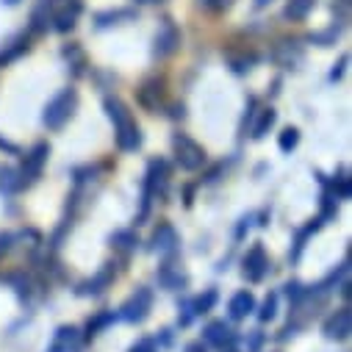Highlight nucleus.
Masks as SVG:
<instances>
[{
	"instance_id": "nucleus-1",
	"label": "nucleus",
	"mask_w": 352,
	"mask_h": 352,
	"mask_svg": "<svg viewBox=\"0 0 352 352\" xmlns=\"http://www.w3.org/2000/svg\"><path fill=\"white\" fill-rule=\"evenodd\" d=\"M103 109L109 114V120L114 122V133H117V147L122 153H136L142 147V128L136 125L133 114L128 111V106L120 98H106Z\"/></svg>"
},
{
	"instance_id": "nucleus-23",
	"label": "nucleus",
	"mask_w": 352,
	"mask_h": 352,
	"mask_svg": "<svg viewBox=\"0 0 352 352\" xmlns=\"http://www.w3.org/2000/svg\"><path fill=\"white\" fill-rule=\"evenodd\" d=\"M14 192H20V169L0 166V195H14Z\"/></svg>"
},
{
	"instance_id": "nucleus-14",
	"label": "nucleus",
	"mask_w": 352,
	"mask_h": 352,
	"mask_svg": "<svg viewBox=\"0 0 352 352\" xmlns=\"http://www.w3.org/2000/svg\"><path fill=\"white\" fill-rule=\"evenodd\" d=\"M158 283H161L166 292H184L186 283H189V278H186V272H184L175 261H166L164 267L158 270Z\"/></svg>"
},
{
	"instance_id": "nucleus-13",
	"label": "nucleus",
	"mask_w": 352,
	"mask_h": 352,
	"mask_svg": "<svg viewBox=\"0 0 352 352\" xmlns=\"http://www.w3.org/2000/svg\"><path fill=\"white\" fill-rule=\"evenodd\" d=\"M139 103L147 109V111H158L161 106H164V80H158V78H150V80H144L142 86H139Z\"/></svg>"
},
{
	"instance_id": "nucleus-5",
	"label": "nucleus",
	"mask_w": 352,
	"mask_h": 352,
	"mask_svg": "<svg viewBox=\"0 0 352 352\" xmlns=\"http://www.w3.org/2000/svg\"><path fill=\"white\" fill-rule=\"evenodd\" d=\"M181 50V31L169 17H164L158 23V31H155V39H153V56L155 58H169Z\"/></svg>"
},
{
	"instance_id": "nucleus-4",
	"label": "nucleus",
	"mask_w": 352,
	"mask_h": 352,
	"mask_svg": "<svg viewBox=\"0 0 352 352\" xmlns=\"http://www.w3.org/2000/svg\"><path fill=\"white\" fill-rule=\"evenodd\" d=\"M172 153H175V161H178L184 169H189V172L200 169L208 161L206 147L200 142H195L189 133H175L172 136Z\"/></svg>"
},
{
	"instance_id": "nucleus-34",
	"label": "nucleus",
	"mask_w": 352,
	"mask_h": 352,
	"mask_svg": "<svg viewBox=\"0 0 352 352\" xmlns=\"http://www.w3.org/2000/svg\"><path fill=\"white\" fill-rule=\"evenodd\" d=\"M61 53H64V58H67L69 64H75V72H80V67L86 64V58H83L80 47H78V45H67V47H64Z\"/></svg>"
},
{
	"instance_id": "nucleus-3",
	"label": "nucleus",
	"mask_w": 352,
	"mask_h": 352,
	"mask_svg": "<svg viewBox=\"0 0 352 352\" xmlns=\"http://www.w3.org/2000/svg\"><path fill=\"white\" fill-rule=\"evenodd\" d=\"M75 109H78V92L72 89V86H67V89H61L58 95H53V98L47 100V106H45V111H42L45 128H50V131L64 128V125L69 122V117L75 114Z\"/></svg>"
},
{
	"instance_id": "nucleus-16",
	"label": "nucleus",
	"mask_w": 352,
	"mask_h": 352,
	"mask_svg": "<svg viewBox=\"0 0 352 352\" xmlns=\"http://www.w3.org/2000/svg\"><path fill=\"white\" fill-rule=\"evenodd\" d=\"M78 344V330L69 327V324H61L47 346V352H72V346Z\"/></svg>"
},
{
	"instance_id": "nucleus-39",
	"label": "nucleus",
	"mask_w": 352,
	"mask_h": 352,
	"mask_svg": "<svg viewBox=\"0 0 352 352\" xmlns=\"http://www.w3.org/2000/svg\"><path fill=\"white\" fill-rule=\"evenodd\" d=\"M0 150L9 153V155H20V147H17V144H12V142H6V139H0Z\"/></svg>"
},
{
	"instance_id": "nucleus-40",
	"label": "nucleus",
	"mask_w": 352,
	"mask_h": 352,
	"mask_svg": "<svg viewBox=\"0 0 352 352\" xmlns=\"http://www.w3.org/2000/svg\"><path fill=\"white\" fill-rule=\"evenodd\" d=\"M258 346H261V333L255 330V336H252V341H250V352H258Z\"/></svg>"
},
{
	"instance_id": "nucleus-20",
	"label": "nucleus",
	"mask_w": 352,
	"mask_h": 352,
	"mask_svg": "<svg viewBox=\"0 0 352 352\" xmlns=\"http://www.w3.org/2000/svg\"><path fill=\"white\" fill-rule=\"evenodd\" d=\"M275 122H278V111L275 109H263V111H258V120L252 122V128H250V133H252V139H263L272 128H275Z\"/></svg>"
},
{
	"instance_id": "nucleus-33",
	"label": "nucleus",
	"mask_w": 352,
	"mask_h": 352,
	"mask_svg": "<svg viewBox=\"0 0 352 352\" xmlns=\"http://www.w3.org/2000/svg\"><path fill=\"white\" fill-rule=\"evenodd\" d=\"M278 144H280V150H283V153H292V150L300 144V131H297V128H286V131L280 133Z\"/></svg>"
},
{
	"instance_id": "nucleus-24",
	"label": "nucleus",
	"mask_w": 352,
	"mask_h": 352,
	"mask_svg": "<svg viewBox=\"0 0 352 352\" xmlns=\"http://www.w3.org/2000/svg\"><path fill=\"white\" fill-rule=\"evenodd\" d=\"M122 20H133V12L131 9H117V12H100V14H95V25L98 28L120 25Z\"/></svg>"
},
{
	"instance_id": "nucleus-43",
	"label": "nucleus",
	"mask_w": 352,
	"mask_h": 352,
	"mask_svg": "<svg viewBox=\"0 0 352 352\" xmlns=\"http://www.w3.org/2000/svg\"><path fill=\"white\" fill-rule=\"evenodd\" d=\"M136 3H164V0H136Z\"/></svg>"
},
{
	"instance_id": "nucleus-19",
	"label": "nucleus",
	"mask_w": 352,
	"mask_h": 352,
	"mask_svg": "<svg viewBox=\"0 0 352 352\" xmlns=\"http://www.w3.org/2000/svg\"><path fill=\"white\" fill-rule=\"evenodd\" d=\"M203 338H206V344H211V346H225V344L233 341V333H230V327H228L225 322H211V324L203 330Z\"/></svg>"
},
{
	"instance_id": "nucleus-18",
	"label": "nucleus",
	"mask_w": 352,
	"mask_h": 352,
	"mask_svg": "<svg viewBox=\"0 0 352 352\" xmlns=\"http://www.w3.org/2000/svg\"><path fill=\"white\" fill-rule=\"evenodd\" d=\"M272 58H275L278 64H283V67H294V64L302 61V50H300L294 42H278Z\"/></svg>"
},
{
	"instance_id": "nucleus-38",
	"label": "nucleus",
	"mask_w": 352,
	"mask_h": 352,
	"mask_svg": "<svg viewBox=\"0 0 352 352\" xmlns=\"http://www.w3.org/2000/svg\"><path fill=\"white\" fill-rule=\"evenodd\" d=\"M14 244V233H0V258H3Z\"/></svg>"
},
{
	"instance_id": "nucleus-31",
	"label": "nucleus",
	"mask_w": 352,
	"mask_h": 352,
	"mask_svg": "<svg viewBox=\"0 0 352 352\" xmlns=\"http://www.w3.org/2000/svg\"><path fill=\"white\" fill-rule=\"evenodd\" d=\"M275 314H278V294H270L267 300L261 302L258 319H261V322H272V319H275Z\"/></svg>"
},
{
	"instance_id": "nucleus-37",
	"label": "nucleus",
	"mask_w": 352,
	"mask_h": 352,
	"mask_svg": "<svg viewBox=\"0 0 352 352\" xmlns=\"http://www.w3.org/2000/svg\"><path fill=\"white\" fill-rule=\"evenodd\" d=\"M128 352H155V341H153V338H142V341H136Z\"/></svg>"
},
{
	"instance_id": "nucleus-15",
	"label": "nucleus",
	"mask_w": 352,
	"mask_h": 352,
	"mask_svg": "<svg viewBox=\"0 0 352 352\" xmlns=\"http://www.w3.org/2000/svg\"><path fill=\"white\" fill-rule=\"evenodd\" d=\"M228 311H230V319L233 322H241V319H247L255 311V297L250 292H239V294H233Z\"/></svg>"
},
{
	"instance_id": "nucleus-25",
	"label": "nucleus",
	"mask_w": 352,
	"mask_h": 352,
	"mask_svg": "<svg viewBox=\"0 0 352 352\" xmlns=\"http://www.w3.org/2000/svg\"><path fill=\"white\" fill-rule=\"evenodd\" d=\"M324 222L322 219H314L311 225H305L300 233H297V239H294V250H292V261H300V255H302V247H305V241H308V236L311 233H316L319 228H322Z\"/></svg>"
},
{
	"instance_id": "nucleus-12",
	"label": "nucleus",
	"mask_w": 352,
	"mask_h": 352,
	"mask_svg": "<svg viewBox=\"0 0 352 352\" xmlns=\"http://www.w3.org/2000/svg\"><path fill=\"white\" fill-rule=\"evenodd\" d=\"M111 280H114V263H103V270L92 280H83L78 286V294L80 297H98V294H103L111 286Z\"/></svg>"
},
{
	"instance_id": "nucleus-45",
	"label": "nucleus",
	"mask_w": 352,
	"mask_h": 352,
	"mask_svg": "<svg viewBox=\"0 0 352 352\" xmlns=\"http://www.w3.org/2000/svg\"><path fill=\"white\" fill-rule=\"evenodd\" d=\"M228 352H233V349H228Z\"/></svg>"
},
{
	"instance_id": "nucleus-28",
	"label": "nucleus",
	"mask_w": 352,
	"mask_h": 352,
	"mask_svg": "<svg viewBox=\"0 0 352 352\" xmlns=\"http://www.w3.org/2000/svg\"><path fill=\"white\" fill-rule=\"evenodd\" d=\"M114 322V311H103V314H98L89 324H86V338H95L100 330H106L109 324Z\"/></svg>"
},
{
	"instance_id": "nucleus-6",
	"label": "nucleus",
	"mask_w": 352,
	"mask_h": 352,
	"mask_svg": "<svg viewBox=\"0 0 352 352\" xmlns=\"http://www.w3.org/2000/svg\"><path fill=\"white\" fill-rule=\"evenodd\" d=\"M150 308H153V292L142 286V289H136V292L125 300V305L120 308V316H122L125 322H131V324H139V322L147 319Z\"/></svg>"
},
{
	"instance_id": "nucleus-27",
	"label": "nucleus",
	"mask_w": 352,
	"mask_h": 352,
	"mask_svg": "<svg viewBox=\"0 0 352 352\" xmlns=\"http://www.w3.org/2000/svg\"><path fill=\"white\" fill-rule=\"evenodd\" d=\"M111 247H117V250H122V252H131V250H136V244H139V239H136V233L133 230H117V233H111Z\"/></svg>"
},
{
	"instance_id": "nucleus-21",
	"label": "nucleus",
	"mask_w": 352,
	"mask_h": 352,
	"mask_svg": "<svg viewBox=\"0 0 352 352\" xmlns=\"http://www.w3.org/2000/svg\"><path fill=\"white\" fill-rule=\"evenodd\" d=\"M316 6V0H289L286 9H283V17L292 20V23H302Z\"/></svg>"
},
{
	"instance_id": "nucleus-22",
	"label": "nucleus",
	"mask_w": 352,
	"mask_h": 352,
	"mask_svg": "<svg viewBox=\"0 0 352 352\" xmlns=\"http://www.w3.org/2000/svg\"><path fill=\"white\" fill-rule=\"evenodd\" d=\"M28 47H31V36H17L6 50H0V67H6V64H12L14 58H20L23 53H28Z\"/></svg>"
},
{
	"instance_id": "nucleus-11",
	"label": "nucleus",
	"mask_w": 352,
	"mask_h": 352,
	"mask_svg": "<svg viewBox=\"0 0 352 352\" xmlns=\"http://www.w3.org/2000/svg\"><path fill=\"white\" fill-rule=\"evenodd\" d=\"M175 247H178V233H175V228H172L169 222H161V225L153 230L147 250H150V252H158V255H169Z\"/></svg>"
},
{
	"instance_id": "nucleus-17",
	"label": "nucleus",
	"mask_w": 352,
	"mask_h": 352,
	"mask_svg": "<svg viewBox=\"0 0 352 352\" xmlns=\"http://www.w3.org/2000/svg\"><path fill=\"white\" fill-rule=\"evenodd\" d=\"M50 12H53V0H42V3L31 12V34L42 36L50 28Z\"/></svg>"
},
{
	"instance_id": "nucleus-35",
	"label": "nucleus",
	"mask_w": 352,
	"mask_h": 352,
	"mask_svg": "<svg viewBox=\"0 0 352 352\" xmlns=\"http://www.w3.org/2000/svg\"><path fill=\"white\" fill-rule=\"evenodd\" d=\"M286 294H289V300H292L294 305H300V302L305 300V286L297 283V280H292V283H286Z\"/></svg>"
},
{
	"instance_id": "nucleus-7",
	"label": "nucleus",
	"mask_w": 352,
	"mask_h": 352,
	"mask_svg": "<svg viewBox=\"0 0 352 352\" xmlns=\"http://www.w3.org/2000/svg\"><path fill=\"white\" fill-rule=\"evenodd\" d=\"M47 155H50V144L47 142H39L28 155H25V166L20 169V189L31 186L34 181H39V175L47 164Z\"/></svg>"
},
{
	"instance_id": "nucleus-42",
	"label": "nucleus",
	"mask_w": 352,
	"mask_h": 352,
	"mask_svg": "<svg viewBox=\"0 0 352 352\" xmlns=\"http://www.w3.org/2000/svg\"><path fill=\"white\" fill-rule=\"evenodd\" d=\"M270 3H272V0H252V6H255V9H267Z\"/></svg>"
},
{
	"instance_id": "nucleus-30",
	"label": "nucleus",
	"mask_w": 352,
	"mask_h": 352,
	"mask_svg": "<svg viewBox=\"0 0 352 352\" xmlns=\"http://www.w3.org/2000/svg\"><path fill=\"white\" fill-rule=\"evenodd\" d=\"M333 195L338 197V200H349V195H352V181H349V175L346 172H338V178L333 181Z\"/></svg>"
},
{
	"instance_id": "nucleus-8",
	"label": "nucleus",
	"mask_w": 352,
	"mask_h": 352,
	"mask_svg": "<svg viewBox=\"0 0 352 352\" xmlns=\"http://www.w3.org/2000/svg\"><path fill=\"white\" fill-rule=\"evenodd\" d=\"M80 12H83V3H80V0H61V3L50 12V25H53V31H58V34H69V31L78 25Z\"/></svg>"
},
{
	"instance_id": "nucleus-26",
	"label": "nucleus",
	"mask_w": 352,
	"mask_h": 352,
	"mask_svg": "<svg viewBox=\"0 0 352 352\" xmlns=\"http://www.w3.org/2000/svg\"><path fill=\"white\" fill-rule=\"evenodd\" d=\"M225 58H228V64H230V69H233L236 75L250 72L252 64H255V56H252V53H250V56H247V53H228Z\"/></svg>"
},
{
	"instance_id": "nucleus-9",
	"label": "nucleus",
	"mask_w": 352,
	"mask_h": 352,
	"mask_svg": "<svg viewBox=\"0 0 352 352\" xmlns=\"http://www.w3.org/2000/svg\"><path fill=\"white\" fill-rule=\"evenodd\" d=\"M267 272H270V258H267V252H263L261 244H252L250 252H247L244 261H241V275H244L250 283H261L263 278H267Z\"/></svg>"
},
{
	"instance_id": "nucleus-44",
	"label": "nucleus",
	"mask_w": 352,
	"mask_h": 352,
	"mask_svg": "<svg viewBox=\"0 0 352 352\" xmlns=\"http://www.w3.org/2000/svg\"><path fill=\"white\" fill-rule=\"evenodd\" d=\"M6 3H9V6H14V3H20V0H6Z\"/></svg>"
},
{
	"instance_id": "nucleus-36",
	"label": "nucleus",
	"mask_w": 352,
	"mask_h": 352,
	"mask_svg": "<svg viewBox=\"0 0 352 352\" xmlns=\"http://www.w3.org/2000/svg\"><path fill=\"white\" fill-rule=\"evenodd\" d=\"M346 64H349V56L344 53V56L338 58V64H333V69H330V80H341V75H344Z\"/></svg>"
},
{
	"instance_id": "nucleus-2",
	"label": "nucleus",
	"mask_w": 352,
	"mask_h": 352,
	"mask_svg": "<svg viewBox=\"0 0 352 352\" xmlns=\"http://www.w3.org/2000/svg\"><path fill=\"white\" fill-rule=\"evenodd\" d=\"M166 181H169V166H166V161H161V158L150 161V166H147V175H144L142 206H139L136 222H144V219H147V214H150V206H153V200H155L158 195H164V189H166Z\"/></svg>"
},
{
	"instance_id": "nucleus-41",
	"label": "nucleus",
	"mask_w": 352,
	"mask_h": 352,
	"mask_svg": "<svg viewBox=\"0 0 352 352\" xmlns=\"http://www.w3.org/2000/svg\"><path fill=\"white\" fill-rule=\"evenodd\" d=\"M184 352H206V346H203L200 341H195V344H189V346H186Z\"/></svg>"
},
{
	"instance_id": "nucleus-32",
	"label": "nucleus",
	"mask_w": 352,
	"mask_h": 352,
	"mask_svg": "<svg viewBox=\"0 0 352 352\" xmlns=\"http://www.w3.org/2000/svg\"><path fill=\"white\" fill-rule=\"evenodd\" d=\"M197 6L203 12H208V14H222V12H228L233 6V0H197Z\"/></svg>"
},
{
	"instance_id": "nucleus-29",
	"label": "nucleus",
	"mask_w": 352,
	"mask_h": 352,
	"mask_svg": "<svg viewBox=\"0 0 352 352\" xmlns=\"http://www.w3.org/2000/svg\"><path fill=\"white\" fill-rule=\"evenodd\" d=\"M214 305H217V292L208 289L206 294H200L197 300H192V314H195V316H203V314H208Z\"/></svg>"
},
{
	"instance_id": "nucleus-10",
	"label": "nucleus",
	"mask_w": 352,
	"mask_h": 352,
	"mask_svg": "<svg viewBox=\"0 0 352 352\" xmlns=\"http://www.w3.org/2000/svg\"><path fill=\"white\" fill-rule=\"evenodd\" d=\"M322 333H324L330 341H344V338H349V333H352V314H349V308H338L336 314H330V316L324 319V324H322Z\"/></svg>"
}]
</instances>
